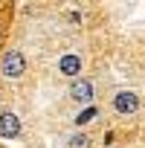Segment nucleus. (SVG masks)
I'll return each instance as SVG.
<instances>
[{"mask_svg": "<svg viewBox=\"0 0 145 148\" xmlns=\"http://www.w3.org/2000/svg\"><path fill=\"white\" fill-rule=\"evenodd\" d=\"M0 70H3V76L6 79H18V76H23V70H26V61H23V55L21 52H6L3 55V64H0Z\"/></svg>", "mask_w": 145, "mask_h": 148, "instance_id": "f257e3e1", "label": "nucleus"}, {"mask_svg": "<svg viewBox=\"0 0 145 148\" xmlns=\"http://www.w3.org/2000/svg\"><path fill=\"white\" fill-rule=\"evenodd\" d=\"M18 134H21V119L12 110L0 113V136H3V139H15Z\"/></svg>", "mask_w": 145, "mask_h": 148, "instance_id": "f03ea898", "label": "nucleus"}, {"mask_svg": "<svg viewBox=\"0 0 145 148\" xmlns=\"http://www.w3.org/2000/svg\"><path fill=\"white\" fill-rule=\"evenodd\" d=\"M113 108H116V113H133V110L139 108V99H136V93H131V90H122V93H116V99H113Z\"/></svg>", "mask_w": 145, "mask_h": 148, "instance_id": "7ed1b4c3", "label": "nucleus"}, {"mask_svg": "<svg viewBox=\"0 0 145 148\" xmlns=\"http://www.w3.org/2000/svg\"><path fill=\"white\" fill-rule=\"evenodd\" d=\"M70 99H76V102H90L93 99V84L87 82V79H76V82H72L70 84Z\"/></svg>", "mask_w": 145, "mask_h": 148, "instance_id": "20e7f679", "label": "nucleus"}, {"mask_svg": "<svg viewBox=\"0 0 145 148\" xmlns=\"http://www.w3.org/2000/svg\"><path fill=\"white\" fill-rule=\"evenodd\" d=\"M58 67H61L64 76H79V73H81V58H79L76 52H67V55H61Z\"/></svg>", "mask_w": 145, "mask_h": 148, "instance_id": "39448f33", "label": "nucleus"}, {"mask_svg": "<svg viewBox=\"0 0 145 148\" xmlns=\"http://www.w3.org/2000/svg\"><path fill=\"white\" fill-rule=\"evenodd\" d=\"M70 148H90V139L84 134H76V136L70 139Z\"/></svg>", "mask_w": 145, "mask_h": 148, "instance_id": "423d86ee", "label": "nucleus"}, {"mask_svg": "<svg viewBox=\"0 0 145 148\" xmlns=\"http://www.w3.org/2000/svg\"><path fill=\"white\" fill-rule=\"evenodd\" d=\"M93 116H96V108H87L84 113H79V119H76V122H79V125H84V122H90Z\"/></svg>", "mask_w": 145, "mask_h": 148, "instance_id": "0eeeda50", "label": "nucleus"}]
</instances>
